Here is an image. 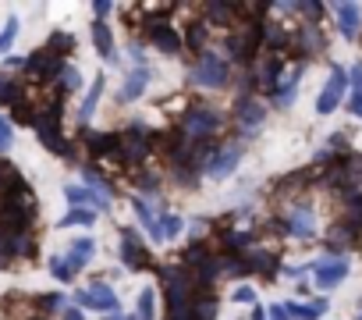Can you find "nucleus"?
<instances>
[{
    "label": "nucleus",
    "mask_w": 362,
    "mask_h": 320,
    "mask_svg": "<svg viewBox=\"0 0 362 320\" xmlns=\"http://www.w3.org/2000/svg\"><path fill=\"white\" fill-rule=\"evenodd\" d=\"M224 114L214 107V103H189L177 118V132L192 139V142H206V139H224Z\"/></svg>",
    "instance_id": "nucleus-1"
},
{
    "label": "nucleus",
    "mask_w": 362,
    "mask_h": 320,
    "mask_svg": "<svg viewBox=\"0 0 362 320\" xmlns=\"http://www.w3.org/2000/svg\"><path fill=\"white\" fill-rule=\"evenodd\" d=\"M153 132L142 125V121H132L124 132H117V149H114V160L110 164H117L121 171H139L146 168V160L153 153Z\"/></svg>",
    "instance_id": "nucleus-2"
},
{
    "label": "nucleus",
    "mask_w": 362,
    "mask_h": 320,
    "mask_svg": "<svg viewBox=\"0 0 362 320\" xmlns=\"http://www.w3.org/2000/svg\"><path fill=\"white\" fill-rule=\"evenodd\" d=\"M231 61L221 54V50H203V54H196V61H192V72H189V82L192 86H199V89H224V86H231Z\"/></svg>",
    "instance_id": "nucleus-3"
},
{
    "label": "nucleus",
    "mask_w": 362,
    "mask_h": 320,
    "mask_svg": "<svg viewBox=\"0 0 362 320\" xmlns=\"http://www.w3.org/2000/svg\"><path fill=\"white\" fill-rule=\"evenodd\" d=\"M274 224H277V232H281V235H288V239H316V235H320L316 210H313V203H309V200H298V203L284 207V217H281V221H274Z\"/></svg>",
    "instance_id": "nucleus-4"
},
{
    "label": "nucleus",
    "mask_w": 362,
    "mask_h": 320,
    "mask_svg": "<svg viewBox=\"0 0 362 320\" xmlns=\"http://www.w3.org/2000/svg\"><path fill=\"white\" fill-rule=\"evenodd\" d=\"M231 121H235V139L249 142V139L256 135V128L267 121V103H263L259 96H238Z\"/></svg>",
    "instance_id": "nucleus-5"
},
{
    "label": "nucleus",
    "mask_w": 362,
    "mask_h": 320,
    "mask_svg": "<svg viewBox=\"0 0 362 320\" xmlns=\"http://www.w3.org/2000/svg\"><path fill=\"white\" fill-rule=\"evenodd\" d=\"M71 306H78L82 313H86V309H96V313H103V316L121 313V299L114 295V288H110L107 281H93L89 288H78L75 299H71Z\"/></svg>",
    "instance_id": "nucleus-6"
},
{
    "label": "nucleus",
    "mask_w": 362,
    "mask_h": 320,
    "mask_svg": "<svg viewBox=\"0 0 362 320\" xmlns=\"http://www.w3.org/2000/svg\"><path fill=\"white\" fill-rule=\"evenodd\" d=\"M245 146L249 142H242V139H235V135H224L221 139V146H217V153H214V160H210V168H206V178H228V175H235V168L242 164V156H245Z\"/></svg>",
    "instance_id": "nucleus-7"
},
{
    "label": "nucleus",
    "mask_w": 362,
    "mask_h": 320,
    "mask_svg": "<svg viewBox=\"0 0 362 320\" xmlns=\"http://www.w3.org/2000/svg\"><path fill=\"white\" fill-rule=\"evenodd\" d=\"M348 256H334V253H327V256H320L316 263H309V270H313V278H316V288L320 292H330V288H337L344 278H348Z\"/></svg>",
    "instance_id": "nucleus-8"
},
{
    "label": "nucleus",
    "mask_w": 362,
    "mask_h": 320,
    "mask_svg": "<svg viewBox=\"0 0 362 320\" xmlns=\"http://www.w3.org/2000/svg\"><path fill=\"white\" fill-rule=\"evenodd\" d=\"M36 256V235L22 232V235H0V270H8L22 260Z\"/></svg>",
    "instance_id": "nucleus-9"
},
{
    "label": "nucleus",
    "mask_w": 362,
    "mask_h": 320,
    "mask_svg": "<svg viewBox=\"0 0 362 320\" xmlns=\"http://www.w3.org/2000/svg\"><path fill=\"white\" fill-rule=\"evenodd\" d=\"M117 235H121L117 256H121V263H124L128 270H153V267H156V263H153V253L142 246V239H139L132 228H121Z\"/></svg>",
    "instance_id": "nucleus-10"
},
{
    "label": "nucleus",
    "mask_w": 362,
    "mask_h": 320,
    "mask_svg": "<svg viewBox=\"0 0 362 320\" xmlns=\"http://www.w3.org/2000/svg\"><path fill=\"white\" fill-rule=\"evenodd\" d=\"M344 93H348V72H344L341 64H334V68H330V79H327V86H323V93L316 96V114H334V110L341 107Z\"/></svg>",
    "instance_id": "nucleus-11"
},
{
    "label": "nucleus",
    "mask_w": 362,
    "mask_h": 320,
    "mask_svg": "<svg viewBox=\"0 0 362 320\" xmlns=\"http://www.w3.org/2000/svg\"><path fill=\"white\" fill-rule=\"evenodd\" d=\"M199 18L210 25V33H228L238 22V4H231V0H206V4H199Z\"/></svg>",
    "instance_id": "nucleus-12"
},
{
    "label": "nucleus",
    "mask_w": 362,
    "mask_h": 320,
    "mask_svg": "<svg viewBox=\"0 0 362 320\" xmlns=\"http://www.w3.org/2000/svg\"><path fill=\"white\" fill-rule=\"evenodd\" d=\"M302 72H305V64H295V61H288L284 64V72H281V79H277V86H274V107H291L295 103V93H298V79H302Z\"/></svg>",
    "instance_id": "nucleus-13"
},
{
    "label": "nucleus",
    "mask_w": 362,
    "mask_h": 320,
    "mask_svg": "<svg viewBox=\"0 0 362 320\" xmlns=\"http://www.w3.org/2000/svg\"><path fill=\"white\" fill-rule=\"evenodd\" d=\"M82 146L93 160H114V149H117V132H93V128H82Z\"/></svg>",
    "instance_id": "nucleus-14"
},
{
    "label": "nucleus",
    "mask_w": 362,
    "mask_h": 320,
    "mask_svg": "<svg viewBox=\"0 0 362 320\" xmlns=\"http://www.w3.org/2000/svg\"><path fill=\"white\" fill-rule=\"evenodd\" d=\"M242 256H245V263H249V274H263L267 281H274V278L281 274V253H274V249L252 246V249L242 253Z\"/></svg>",
    "instance_id": "nucleus-15"
},
{
    "label": "nucleus",
    "mask_w": 362,
    "mask_h": 320,
    "mask_svg": "<svg viewBox=\"0 0 362 320\" xmlns=\"http://www.w3.org/2000/svg\"><path fill=\"white\" fill-rule=\"evenodd\" d=\"M64 200L71 203V210H96V214L110 210V200H103L100 193L86 189L82 182H78V185H68V189H64Z\"/></svg>",
    "instance_id": "nucleus-16"
},
{
    "label": "nucleus",
    "mask_w": 362,
    "mask_h": 320,
    "mask_svg": "<svg viewBox=\"0 0 362 320\" xmlns=\"http://www.w3.org/2000/svg\"><path fill=\"white\" fill-rule=\"evenodd\" d=\"M29 86L18 79V75H11V72H4L0 75V107H8V110H15V107H22V103H29Z\"/></svg>",
    "instance_id": "nucleus-17"
},
{
    "label": "nucleus",
    "mask_w": 362,
    "mask_h": 320,
    "mask_svg": "<svg viewBox=\"0 0 362 320\" xmlns=\"http://www.w3.org/2000/svg\"><path fill=\"white\" fill-rule=\"evenodd\" d=\"M132 210H135V217H139L142 232H146L153 242H163V239H160V214L153 210L149 196H132Z\"/></svg>",
    "instance_id": "nucleus-18"
},
{
    "label": "nucleus",
    "mask_w": 362,
    "mask_h": 320,
    "mask_svg": "<svg viewBox=\"0 0 362 320\" xmlns=\"http://www.w3.org/2000/svg\"><path fill=\"white\" fill-rule=\"evenodd\" d=\"M334 18H337V33L344 40H355L362 29V8L358 4H334Z\"/></svg>",
    "instance_id": "nucleus-19"
},
{
    "label": "nucleus",
    "mask_w": 362,
    "mask_h": 320,
    "mask_svg": "<svg viewBox=\"0 0 362 320\" xmlns=\"http://www.w3.org/2000/svg\"><path fill=\"white\" fill-rule=\"evenodd\" d=\"M185 50L189 54H203V50H210V25L203 22V18H192L189 25H185Z\"/></svg>",
    "instance_id": "nucleus-20"
},
{
    "label": "nucleus",
    "mask_w": 362,
    "mask_h": 320,
    "mask_svg": "<svg viewBox=\"0 0 362 320\" xmlns=\"http://www.w3.org/2000/svg\"><path fill=\"white\" fill-rule=\"evenodd\" d=\"M146 86H149V68H132L128 79H124V86H121V93H117V103L139 100V96L146 93Z\"/></svg>",
    "instance_id": "nucleus-21"
},
{
    "label": "nucleus",
    "mask_w": 362,
    "mask_h": 320,
    "mask_svg": "<svg viewBox=\"0 0 362 320\" xmlns=\"http://www.w3.org/2000/svg\"><path fill=\"white\" fill-rule=\"evenodd\" d=\"M93 47H96V54L107 61V64H117V54H114V33H110V25L107 22H93Z\"/></svg>",
    "instance_id": "nucleus-22"
},
{
    "label": "nucleus",
    "mask_w": 362,
    "mask_h": 320,
    "mask_svg": "<svg viewBox=\"0 0 362 320\" xmlns=\"http://www.w3.org/2000/svg\"><path fill=\"white\" fill-rule=\"evenodd\" d=\"M64 256H68V263H71L75 270H82V267H89V263H93V256H96V242H93L89 235H78V239L68 246V253H64Z\"/></svg>",
    "instance_id": "nucleus-23"
},
{
    "label": "nucleus",
    "mask_w": 362,
    "mask_h": 320,
    "mask_svg": "<svg viewBox=\"0 0 362 320\" xmlns=\"http://www.w3.org/2000/svg\"><path fill=\"white\" fill-rule=\"evenodd\" d=\"M284 309H288L291 320H320V316L327 313V299H323V295H320V299H309V302H295V299H288Z\"/></svg>",
    "instance_id": "nucleus-24"
},
{
    "label": "nucleus",
    "mask_w": 362,
    "mask_h": 320,
    "mask_svg": "<svg viewBox=\"0 0 362 320\" xmlns=\"http://www.w3.org/2000/svg\"><path fill=\"white\" fill-rule=\"evenodd\" d=\"M78 171H82V185H86V189L100 193L103 200H110V196H114V182H110V178H107V175H103L96 164H82Z\"/></svg>",
    "instance_id": "nucleus-25"
},
{
    "label": "nucleus",
    "mask_w": 362,
    "mask_h": 320,
    "mask_svg": "<svg viewBox=\"0 0 362 320\" xmlns=\"http://www.w3.org/2000/svg\"><path fill=\"white\" fill-rule=\"evenodd\" d=\"M64 306H68L64 292H43V295H33V309H36V316H43V320H50V316L61 313Z\"/></svg>",
    "instance_id": "nucleus-26"
},
{
    "label": "nucleus",
    "mask_w": 362,
    "mask_h": 320,
    "mask_svg": "<svg viewBox=\"0 0 362 320\" xmlns=\"http://www.w3.org/2000/svg\"><path fill=\"white\" fill-rule=\"evenodd\" d=\"M103 75H96L93 82H89V93H86V100H82V107H78V118H82V125H89V118L96 114V103H100V96H103Z\"/></svg>",
    "instance_id": "nucleus-27"
},
{
    "label": "nucleus",
    "mask_w": 362,
    "mask_h": 320,
    "mask_svg": "<svg viewBox=\"0 0 362 320\" xmlns=\"http://www.w3.org/2000/svg\"><path fill=\"white\" fill-rule=\"evenodd\" d=\"M78 86H82V75H78V68L64 61V68L57 72V82H54V89H57L61 96H68V93H75Z\"/></svg>",
    "instance_id": "nucleus-28"
},
{
    "label": "nucleus",
    "mask_w": 362,
    "mask_h": 320,
    "mask_svg": "<svg viewBox=\"0 0 362 320\" xmlns=\"http://www.w3.org/2000/svg\"><path fill=\"white\" fill-rule=\"evenodd\" d=\"M153 316H156V292L142 288L135 299V320H153Z\"/></svg>",
    "instance_id": "nucleus-29"
},
{
    "label": "nucleus",
    "mask_w": 362,
    "mask_h": 320,
    "mask_svg": "<svg viewBox=\"0 0 362 320\" xmlns=\"http://www.w3.org/2000/svg\"><path fill=\"white\" fill-rule=\"evenodd\" d=\"M181 232H185V221H181L177 214H170V210H163V214H160V239L170 242V239H177Z\"/></svg>",
    "instance_id": "nucleus-30"
},
{
    "label": "nucleus",
    "mask_w": 362,
    "mask_h": 320,
    "mask_svg": "<svg viewBox=\"0 0 362 320\" xmlns=\"http://www.w3.org/2000/svg\"><path fill=\"white\" fill-rule=\"evenodd\" d=\"M50 274H54V281H61V285H68V281H75V267L68 263V256L64 253H57V256H50Z\"/></svg>",
    "instance_id": "nucleus-31"
},
{
    "label": "nucleus",
    "mask_w": 362,
    "mask_h": 320,
    "mask_svg": "<svg viewBox=\"0 0 362 320\" xmlns=\"http://www.w3.org/2000/svg\"><path fill=\"white\" fill-rule=\"evenodd\" d=\"M47 50L54 54V57H68V54H75V36H68V33H54L50 36V43H47Z\"/></svg>",
    "instance_id": "nucleus-32"
},
{
    "label": "nucleus",
    "mask_w": 362,
    "mask_h": 320,
    "mask_svg": "<svg viewBox=\"0 0 362 320\" xmlns=\"http://www.w3.org/2000/svg\"><path fill=\"white\" fill-rule=\"evenodd\" d=\"M96 210H68L64 217H61V228H89V224H96Z\"/></svg>",
    "instance_id": "nucleus-33"
},
{
    "label": "nucleus",
    "mask_w": 362,
    "mask_h": 320,
    "mask_svg": "<svg viewBox=\"0 0 362 320\" xmlns=\"http://www.w3.org/2000/svg\"><path fill=\"white\" fill-rule=\"evenodd\" d=\"M192 316L196 320H217V295H199L192 302Z\"/></svg>",
    "instance_id": "nucleus-34"
},
{
    "label": "nucleus",
    "mask_w": 362,
    "mask_h": 320,
    "mask_svg": "<svg viewBox=\"0 0 362 320\" xmlns=\"http://www.w3.org/2000/svg\"><path fill=\"white\" fill-rule=\"evenodd\" d=\"M15 40H18V18H8L4 29H0V57H8V50H11Z\"/></svg>",
    "instance_id": "nucleus-35"
},
{
    "label": "nucleus",
    "mask_w": 362,
    "mask_h": 320,
    "mask_svg": "<svg viewBox=\"0 0 362 320\" xmlns=\"http://www.w3.org/2000/svg\"><path fill=\"white\" fill-rule=\"evenodd\" d=\"M11 146H15V125L4 118V121H0V156H4Z\"/></svg>",
    "instance_id": "nucleus-36"
},
{
    "label": "nucleus",
    "mask_w": 362,
    "mask_h": 320,
    "mask_svg": "<svg viewBox=\"0 0 362 320\" xmlns=\"http://www.w3.org/2000/svg\"><path fill=\"white\" fill-rule=\"evenodd\" d=\"M231 299H235V302H249V306H256V288H252V285H238V288L231 292Z\"/></svg>",
    "instance_id": "nucleus-37"
},
{
    "label": "nucleus",
    "mask_w": 362,
    "mask_h": 320,
    "mask_svg": "<svg viewBox=\"0 0 362 320\" xmlns=\"http://www.w3.org/2000/svg\"><path fill=\"white\" fill-rule=\"evenodd\" d=\"M348 86H351V93L362 96V64H355V68L348 72Z\"/></svg>",
    "instance_id": "nucleus-38"
},
{
    "label": "nucleus",
    "mask_w": 362,
    "mask_h": 320,
    "mask_svg": "<svg viewBox=\"0 0 362 320\" xmlns=\"http://www.w3.org/2000/svg\"><path fill=\"white\" fill-rule=\"evenodd\" d=\"M267 320H291V316H288L284 302H274V306H267Z\"/></svg>",
    "instance_id": "nucleus-39"
},
{
    "label": "nucleus",
    "mask_w": 362,
    "mask_h": 320,
    "mask_svg": "<svg viewBox=\"0 0 362 320\" xmlns=\"http://www.w3.org/2000/svg\"><path fill=\"white\" fill-rule=\"evenodd\" d=\"M110 11H114V4H110V0H96V4H93V15H96L100 22H103Z\"/></svg>",
    "instance_id": "nucleus-40"
},
{
    "label": "nucleus",
    "mask_w": 362,
    "mask_h": 320,
    "mask_svg": "<svg viewBox=\"0 0 362 320\" xmlns=\"http://www.w3.org/2000/svg\"><path fill=\"white\" fill-rule=\"evenodd\" d=\"M167 320H196L192 306H181V309H167Z\"/></svg>",
    "instance_id": "nucleus-41"
},
{
    "label": "nucleus",
    "mask_w": 362,
    "mask_h": 320,
    "mask_svg": "<svg viewBox=\"0 0 362 320\" xmlns=\"http://www.w3.org/2000/svg\"><path fill=\"white\" fill-rule=\"evenodd\" d=\"M61 320H86V313H82L78 306H71V302H68V306L61 309Z\"/></svg>",
    "instance_id": "nucleus-42"
},
{
    "label": "nucleus",
    "mask_w": 362,
    "mask_h": 320,
    "mask_svg": "<svg viewBox=\"0 0 362 320\" xmlns=\"http://www.w3.org/2000/svg\"><path fill=\"white\" fill-rule=\"evenodd\" d=\"M348 110H351L355 118H362V96H358V93H351V96H348Z\"/></svg>",
    "instance_id": "nucleus-43"
},
{
    "label": "nucleus",
    "mask_w": 362,
    "mask_h": 320,
    "mask_svg": "<svg viewBox=\"0 0 362 320\" xmlns=\"http://www.w3.org/2000/svg\"><path fill=\"white\" fill-rule=\"evenodd\" d=\"M249 320H267V306H259V302H256V306H252V316H249Z\"/></svg>",
    "instance_id": "nucleus-44"
},
{
    "label": "nucleus",
    "mask_w": 362,
    "mask_h": 320,
    "mask_svg": "<svg viewBox=\"0 0 362 320\" xmlns=\"http://www.w3.org/2000/svg\"><path fill=\"white\" fill-rule=\"evenodd\" d=\"M103 320H132V316H124V313H110V316H103Z\"/></svg>",
    "instance_id": "nucleus-45"
},
{
    "label": "nucleus",
    "mask_w": 362,
    "mask_h": 320,
    "mask_svg": "<svg viewBox=\"0 0 362 320\" xmlns=\"http://www.w3.org/2000/svg\"><path fill=\"white\" fill-rule=\"evenodd\" d=\"M355 320H362V313H358V316H355Z\"/></svg>",
    "instance_id": "nucleus-46"
},
{
    "label": "nucleus",
    "mask_w": 362,
    "mask_h": 320,
    "mask_svg": "<svg viewBox=\"0 0 362 320\" xmlns=\"http://www.w3.org/2000/svg\"><path fill=\"white\" fill-rule=\"evenodd\" d=\"M36 320H43V316H36Z\"/></svg>",
    "instance_id": "nucleus-47"
},
{
    "label": "nucleus",
    "mask_w": 362,
    "mask_h": 320,
    "mask_svg": "<svg viewBox=\"0 0 362 320\" xmlns=\"http://www.w3.org/2000/svg\"><path fill=\"white\" fill-rule=\"evenodd\" d=\"M0 121H4V118H0Z\"/></svg>",
    "instance_id": "nucleus-48"
}]
</instances>
